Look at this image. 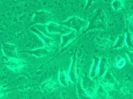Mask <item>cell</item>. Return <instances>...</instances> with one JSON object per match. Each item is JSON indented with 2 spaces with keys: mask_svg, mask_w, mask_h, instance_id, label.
<instances>
[{
  "mask_svg": "<svg viewBox=\"0 0 133 99\" xmlns=\"http://www.w3.org/2000/svg\"><path fill=\"white\" fill-rule=\"evenodd\" d=\"M125 62H126L125 60L124 59H121L118 62V63L117 64V67H123L125 64Z\"/></svg>",
  "mask_w": 133,
  "mask_h": 99,
  "instance_id": "30bf717a",
  "label": "cell"
},
{
  "mask_svg": "<svg viewBox=\"0 0 133 99\" xmlns=\"http://www.w3.org/2000/svg\"><path fill=\"white\" fill-rule=\"evenodd\" d=\"M129 56V59L130 61V62L133 64V52H129L128 53Z\"/></svg>",
  "mask_w": 133,
  "mask_h": 99,
  "instance_id": "8fae6325",
  "label": "cell"
},
{
  "mask_svg": "<svg viewBox=\"0 0 133 99\" xmlns=\"http://www.w3.org/2000/svg\"><path fill=\"white\" fill-rule=\"evenodd\" d=\"M112 7L115 11H119L123 7V4L121 0H114Z\"/></svg>",
  "mask_w": 133,
  "mask_h": 99,
  "instance_id": "8992f818",
  "label": "cell"
},
{
  "mask_svg": "<svg viewBox=\"0 0 133 99\" xmlns=\"http://www.w3.org/2000/svg\"><path fill=\"white\" fill-rule=\"evenodd\" d=\"M99 62H100V59L98 57L94 58L93 64L91 68V73H90V76L91 78H94L96 76L97 69L99 65Z\"/></svg>",
  "mask_w": 133,
  "mask_h": 99,
  "instance_id": "277c9868",
  "label": "cell"
},
{
  "mask_svg": "<svg viewBox=\"0 0 133 99\" xmlns=\"http://www.w3.org/2000/svg\"><path fill=\"white\" fill-rule=\"evenodd\" d=\"M126 43V37L125 35L121 36L119 40H118L117 43L114 46L115 48H120L123 47V45Z\"/></svg>",
  "mask_w": 133,
  "mask_h": 99,
  "instance_id": "52a82bcc",
  "label": "cell"
},
{
  "mask_svg": "<svg viewBox=\"0 0 133 99\" xmlns=\"http://www.w3.org/2000/svg\"><path fill=\"white\" fill-rule=\"evenodd\" d=\"M48 31L51 33H60L63 34H68L72 32L71 29L66 26H60L55 23L51 24L48 27Z\"/></svg>",
  "mask_w": 133,
  "mask_h": 99,
  "instance_id": "7a4b0ae2",
  "label": "cell"
},
{
  "mask_svg": "<svg viewBox=\"0 0 133 99\" xmlns=\"http://www.w3.org/2000/svg\"><path fill=\"white\" fill-rule=\"evenodd\" d=\"M106 65V62L105 61V60L104 59L103 60V61L102 62V63H101V66H100V73H99V75L100 76H102L103 73L105 72V66Z\"/></svg>",
  "mask_w": 133,
  "mask_h": 99,
  "instance_id": "9c48e42d",
  "label": "cell"
},
{
  "mask_svg": "<svg viewBox=\"0 0 133 99\" xmlns=\"http://www.w3.org/2000/svg\"><path fill=\"white\" fill-rule=\"evenodd\" d=\"M61 24L66 27L72 28L77 32H79L82 28L88 26V23L86 20L79 18L73 17L66 20V21L62 22Z\"/></svg>",
  "mask_w": 133,
  "mask_h": 99,
  "instance_id": "6da1fadb",
  "label": "cell"
},
{
  "mask_svg": "<svg viewBox=\"0 0 133 99\" xmlns=\"http://www.w3.org/2000/svg\"><path fill=\"white\" fill-rule=\"evenodd\" d=\"M96 1H97V0H88L86 5L87 7H90Z\"/></svg>",
  "mask_w": 133,
  "mask_h": 99,
  "instance_id": "7c38bea8",
  "label": "cell"
},
{
  "mask_svg": "<svg viewBox=\"0 0 133 99\" xmlns=\"http://www.w3.org/2000/svg\"><path fill=\"white\" fill-rule=\"evenodd\" d=\"M76 55L74 56L73 62L72 64L71 68L70 71V73L69 74L70 78L72 79L73 81H75L77 79L76 77Z\"/></svg>",
  "mask_w": 133,
  "mask_h": 99,
  "instance_id": "3957f363",
  "label": "cell"
},
{
  "mask_svg": "<svg viewBox=\"0 0 133 99\" xmlns=\"http://www.w3.org/2000/svg\"><path fill=\"white\" fill-rule=\"evenodd\" d=\"M126 43L130 48H133V39L132 34L130 33H128L126 37Z\"/></svg>",
  "mask_w": 133,
  "mask_h": 99,
  "instance_id": "ba28073f",
  "label": "cell"
},
{
  "mask_svg": "<svg viewBox=\"0 0 133 99\" xmlns=\"http://www.w3.org/2000/svg\"><path fill=\"white\" fill-rule=\"evenodd\" d=\"M74 32H72L71 33H70V34H68V35H66V37L68 38L67 39L66 36H64L63 37V45H66L69 42H70V41H71L72 40H73L74 38L76 37V35L74 33Z\"/></svg>",
  "mask_w": 133,
  "mask_h": 99,
  "instance_id": "5b68a950",
  "label": "cell"
}]
</instances>
